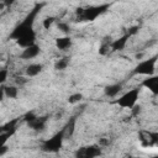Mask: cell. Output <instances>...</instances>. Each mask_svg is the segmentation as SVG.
I'll list each match as a JSON object with an SVG mask.
<instances>
[{
	"label": "cell",
	"mask_w": 158,
	"mask_h": 158,
	"mask_svg": "<svg viewBox=\"0 0 158 158\" xmlns=\"http://www.w3.org/2000/svg\"><path fill=\"white\" fill-rule=\"evenodd\" d=\"M10 158H12V157H10Z\"/></svg>",
	"instance_id": "obj_35"
},
{
	"label": "cell",
	"mask_w": 158,
	"mask_h": 158,
	"mask_svg": "<svg viewBox=\"0 0 158 158\" xmlns=\"http://www.w3.org/2000/svg\"><path fill=\"white\" fill-rule=\"evenodd\" d=\"M57 27H58V30H59L60 32H63L65 36L70 32V27H69V25H68L67 22H59V23L57 25Z\"/></svg>",
	"instance_id": "obj_21"
},
{
	"label": "cell",
	"mask_w": 158,
	"mask_h": 158,
	"mask_svg": "<svg viewBox=\"0 0 158 158\" xmlns=\"http://www.w3.org/2000/svg\"><path fill=\"white\" fill-rule=\"evenodd\" d=\"M141 109H142V106L136 104V105H135V106L131 109V110H132V115H133V116H137V115L141 112Z\"/></svg>",
	"instance_id": "obj_27"
},
{
	"label": "cell",
	"mask_w": 158,
	"mask_h": 158,
	"mask_svg": "<svg viewBox=\"0 0 158 158\" xmlns=\"http://www.w3.org/2000/svg\"><path fill=\"white\" fill-rule=\"evenodd\" d=\"M54 44L59 51H67V49H69L72 47L73 42H72V38L69 36H62V37L56 38Z\"/></svg>",
	"instance_id": "obj_11"
},
{
	"label": "cell",
	"mask_w": 158,
	"mask_h": 158,
	"mask_svg": "<svg viewBox=\"0 0 158 158\" xmlns=\"http://www.w3.org/2000/svg\"><path fill=\"white\" fill-rule=\"evenodd\" d=\"M136 158H146V157H136ZM149 158H158V157H156V156H153V157H149Z\"/></svg>",
	"instance_id": "obj_32"
},
{
	"label": "cell",
	"mask_w": 158,
	"mask_h": 158,
	"mask_svg": "<svg viewBox=\"0 0 158 158\" xmlns=\"http://www.w3.org/2000/svg\"><path fill=\"white\" fill-rule=\"evenodd\" d=\"M37 117H38V116H37V115H36L33 111H28V112H26V114L23 115V117H22V118H23V120H25L27 123H30V122L35 121Z\"/></svg>",
	"instance_id": "obj_22"
},
{
	"label": "cell",
	"mask_w": 158,
	"mask_h": 158,
	"mask_svg": "<svg viewBox=\"0 0 158 158\" xmlns=\"http://www.w3.org/2000/svg\"><path fill=\"white\" fill-rule=\"evenodd\" d=\"M128 37H130V36H128L127 33H125V35L121 36L120 38L114 40V41L110 43V48H111V51H115V52H117V51H122V49L126 47V44H127Z\"/></svg>",
	"instance_id": "obj_10"
},
{
	"label": "cell",
	"mask_w": 158,
	"mask_h": 158,
	"mask_svg": "<svg viewBox=\"0 0 158 158\" xmlns=\"http://www.w3.org/2000/svg\"><path fill=\"white\" fill-rule=\"evenodd\" d=\"M69 62H70L69 57H63V58L58 59V60L54 63V69H56V70H64V69H67V67L69 65Z\"/></svg>",
	"instance_id": "obj_18"
},
{
	"label": "cell",
	"mask_w": 158,
	"mask_h": 158,
	"mask_svg": "<svg viewBox=\"0 0 158 158\" xmlns=\"http://www.w3.org/2000/svg\"><path fill=\"white\" fill-rule=\"evenodd\" d=\"M83 100V94L81 93H74L68 96V102L69 104H78Z\"/></svg>",
	"instance_id": "obj_19"
},
{
	"label": "cell",
	"mask_w": 158,
	"mask_h": 158,
	"mask_svg": "<svg viewBox=\"0 0 158 158\" xmlns=\"http://www.w3.org/2000/svg\"><path fill=\"white\" fill-rule=\"evenodd\" d=\"M42 6H43V4H36V5L33 6V9L26 15V17L12 30V32H11L10 36H9V40L17 41V40H19L21 36H23L25 33L32 31V30H33L35 21H36V17H37V15L40 14Z\"/></svg>",
	"instance_id": "obj_1"
},
{
	"label": "cell",
	"mask_w": 158,
	"mask_h": 158,
	"mask_svg": "<svg viewBox=\"0 0 158 158\" xmlns=\"http://www.w3.org/2000/svg\"><path fill=\"white\" fill-rule=\"evenodd\" d=\"M43 70V64L41 63H31L26 67L25 69V73L28 78H32V77H37L41 72Z\"/></svg>",
	"instance_id": "obj_12"
},
{
	"label": "cell",
	"mask_w": 158,
	"mask_h": 158,
	"mask_svg": "<svg viewBox=\"0 0 158 158\" xmlns=\"http://www.w3.org/2000/svg\"><path fill=\"white\" fill-rule=\"evenodd\" d=\"M138 96H139V89L138 88H133V89L126 91L125 94H122L116 100V104L120 107H123V109H132L137 104Z\"/></svg>",
	"instance_id": "obj_4"
},
{
	"label": "cell",
	"mask_w": 158,
	"mask_h": 158,
	"mask_svg": "<svg viewBox=\"0 0 158 158\" xmlns=\"http://www.w3.org/2000/svg\"><path fill=\"white\" fill-rule=\"evenodd\" d=\"M142 85L144 88H147L149 91H152L154 95L158 94V75H151L147 77V79H144L142 81Z\"/></svg>",
	"instance_id": "obj_9"
},
{
	"label": "cell",
	"mask_w": 158,
	"mask_h": 158,
	"mask_svg": "<svg viewBox=\"0 0 158 158\" xmlns=\"http://www.w3.org/2000/svg\"><path fill=\"white\" fill-rule=\"evenodd\" d=\"M63 141H64V132L63 130H60L51 138L44 139L41 144V149L46 153H58L63 146Z\"/></svg>",
	"instance_id": "obj_2"
},
{
	"label": "cell",
	"mask_w": 158,
	"mask_h": 158,
	"mask_svg": "<svg viewBox=\"0 0 158 158\" xmlns=\"http://www.w3.org/2000/svg\"><path fill=\"white\" fill-rule=\"evenodd\" d=\"M41 52V48L37 43L27 47V48H23L21 54H20V58L21 59H32V58H36Z\"/></svg>",
	"instance_id": "obj_8"
},
{
	"label": "cell",
	"mask_w": 158,
	"mask_h": 158,
	"mask_svg": "<svg viewBox=\"0 0 158 158\" xmlns=\"http://www.w3.org/2000/svg\"><path fill=\"white\" fill-rule=\"evenodd\" d=\"M12 135H14V133H10V132H7V133H0V147H1V146H5L6 142L9 141V138H10Z\"/></svg>",
	"instance_id": "obj_23"
},
{
	"label": "cell",
	"mask_w": 158,
	"mask_h": 158,
	"mask_svg": "<svg viewBox=\"0 0 158 158\" xmlns=\"http://www.w3.org/2000/svg\"><path fill=\"white\" fill-rule=\"evenodd\" d=\"M27 126H28L31 130L36 131V132H41V131H43V130L46 128V126H47V117H37L35 121L27 123Z\"/></svg>",
	"instance_id": "obj_13"
},
{
	"label": "cell",
	"mask_w": 158,
	"mask_h": 158,
	"mask_svg": "<svg viewBox=\"0 0 158 158\" xmlns=\"http://www.w3.org/2000/svg\"><path fill=\"white\" fill-rule=\"evenodd\" d=\"M16 43H17V46H20L21 48H27V47L35 44V43H36V31L32 30V31L25 33L23 36H21V37L16 41Z\"/></svg>",
	"instance_id": "obj_7"
},
{
	"label": "cell",
	"mask_w": 158,
	"mask_h": 158,
	"mask_svg": "<svg viewBox=\"0 0 158 158\" xmlns=\"http://www.w3.org/2000/svg\"><path fill=\"white\" fill-rule=\"evenodd\" d=\"M126 158H135V157H132V156H128V157H126Z\"/></svg>",
	"instance_id": "obj_33"
},
{
	"label": "cell",
	"mask_w": 158,
	"mask_h": 158,
	"mask_svg": "<svg viewBox=\"0 0 158 158\" xmlns=\"http://www.w3.org/2000/svg\"><path fill=\"white\" fill-rule=\"evenodd\" d=\"M75 122H77V117L73 116L69 118V121L67 122V125L62 128L63 132H64V139L68 138V137H72L73 133H74V130H75Z\"/></svg>",
	"instance_id": "obj_15"
},
{
	"label": "cell",
	"mask_w": 158,
	"mask_h": 158,
	"mask_svg": "<svg viewBox=\"0 0 158 158\" xmlns=\"http://www.w3.org/2000/svg\"><path fill=\"white\" fill-rule=\"evenodd\" d=\"M122 158H126V157H122Z\"/></svg>",
	"instance_id": "obj_34"
},
{
	"label": "cell",
	"mask_w": 158,
	"mask_h": 158,
	"mask_svg": "<svg viewBox=\"0 0 158 158\" xmlns=\"http://www.w3.org/2000/svg\"><path fill=\"white\" fill-rule=\"evenodd\" d=\"M122 89V84L120 83H116V84H110V85H106L104 88V94L109 98H115L118 95V93L121 91Z\"/></svg>",
	"instance_id": "obj_14"
},
{
	"label": "cell",
	"mask_w": 158,
	"mask_h": 158,
	"mask_svg": "<svg viewBox=\"0 0 158 158\" xmlns=\"http://www.w3.org/2000/svg\"><path fill=\"white\" fill-rule=\"evenodd\" d=\"M142 57H143V53H139V54H136V59H137V60H141V59H142Z\"/></svg>",
	"instance_id": "obj_31"
},
{
	"label": "cell",
	"mask_w": 158,
	"mask_h": 158,
	"mask_svg": "<svg viewBox=\"0 0 158 158\" xmlns=\"http://www.w3.org/2000/svg\"><path fill=\"white\" fill-rule=\"evenodd\" d=\"M101 154V148L99 144H90L80 147L75 151L74 158H96Z\"/></svg>",
	"instance_id": "obj_6"
},
{
	"label": "cell",
	"mask_w": 158,
	"mask_h": 158,
	"mask_svg": "<svg viewBox=\"0 0 158 158\" xmlns=\"http://www.w3.org/2000/svg\"><path fill=\"white\" fill-rule=\"evenodd\" d=\"M109 48H110V43H109V44H106V43H102V44H101V47L99 48V53L104 56V54H106V53L109 52Z\"/></svg>",
	"instance_id": "obj_25"
},
{
	"label": "cell",
	"mask_w": 158,
	"mask_h": 158,
	"mask_svg": "<svg viewBox=\"0 0 158 158\" xmlns=\"http://www.w3.org/2000/svg\"><path fill=\"white\" fill-rule=\"evenodd\" d=\"M4 98H5V94H4V86L1 85V86H0V101H2Z\"/></svg>",
	"instance_id": "obj_30"
},
{
	"label": "cell",
	"mask_w": 158,
	"mask_h": 158,
	"mask_svg": "<svg viewBox=\"0 0 158 158\" xmlns=\"http://www.w3.org/2000/svg\"><path fill=\"white\" fill-rule=\"evenodd\" d=\"M4 94H5V98L7 99H16L19 95V89L16 85H7V86H4Z\"/></svg>",
	"instance_id": "obj_17"
},
{
	"label": "cell",
	"mask_w": 158,
	"mask_h": 158,
	"mask_svg": "<svg viewBox=\"0 0 158 158\" xmlns=\"http://www.w3.org/2000/svg\"><path fill=\"white\" fill-rule=\"evenodd\" d=\"M7 77H9V72L7 69H0V86L7 80Z\"/></svg>",
	"instance_id": "obj_24"
},
{
	"label": "cell",
	"mask_w": 158,
	"mask_h": 158,
	"mask_svg": "<svg viewBox=\"0 0 158 158\" xmlns=\"http://www.w3.org/2000/svg\"><path fill=\"white\" fill-rule=\"evenodd\" d=\"M54 21H56V17H54V16H48V17H46V19L42 21V26H43V28L49 30V27L53 25Z\"/></svg>",
	"instance_id": "obj_20"
},
{
	"label": "cell",
	"mask_w": 158,
	"mask_h": 158,
	"mask_svg": "<svg viewBox=\"0 0 158 158\" xmlns=\"http://www.w3.org/2000/svg\"><path fill=\"white\" fill-rule=\"evenodd\" d=\"M109 4H101V5H94V6H88L86 9L83 10V15H81V20L85 21H94L96 17H99L102 12L106 11V9H109Z\"/></svg>",
	"instance_id": "obj_5"
},
{
	"label": "cell",
	"mask_w": 158,
	"mask_h": 158,
	"mask_svg": "<svg viewBox=\"0 0 158 158\" xmlns=\"http://www.w3.org/2000/svg\"><path fill=\"white\" fill-rule=\"evenodd\" d=\"M27 80L28 79H26V78H23V77H17L16 79H15V83H16V85H23V84H26L27 83Z\"/></svg>",
	"instance_id": "obj_26"
},
{
	"label": "cell",
	"mask_w": 158,
	"mask_h": 158,
	"mask_svg": "<svg viewBox=\"0 0 158 158\" xmlns=\"http://www.w3.org/2000/svg\"><path fill=\"white\" fill-rule=\"evenodd\" d=\"M17 122H19V118H14L4 125L0 126V133H15L16 132V128H17Z\"/></svg>",
	"instance_id": "obj_16"
},
{
	"label": "cell",
	"mask_w": 158,
	"mask_h": 158,
	"mask_svg": "<svg viewBox=\"0 0 158 158\" xmlns=\"http://www.w3.org/2000/svg\"><path fill=\"white\" fill-rule=\"evenodd\" d=\"M137 32H138V26H133V27H131V28L128 30L127 35H128V36H132V35H135V33H137Z\"/></svg>",
	"instance_id": "obj_28"
},
{
	"label": "cell",
	"mask_w": 158,
	"mask_h": 158,
	"mask_svg": "<svg viewBox=\"0 0 158 158\" xmlns=\"http://www.w3.org/2000/svg\"><path fill=\"white\" fill-rule=\"evenodd\" d=\"M7 151H9V147H7L6 144H5V146H1V147H0V157H2L4 154H6Z\"/></svg>",
	"instance_id": "obj_29"
},
{
	"label": "cell",
	"mask_w": 158,
	"mask_h": 158,
	"mask_svg": "<svg viewBox=\"0 0 158 158\" xmlns=\"http://www.w3.org/2000/svg\"><path fill=\"white\" fill-rule=\"evenodd\" d=\"M156 63H157V56H153L152 58L139 60L138 64L133 69V74L137 75H146L151 77L156 74Z\"/></svg>",
	"instance_id": "obj_3"
}]
</instances>
